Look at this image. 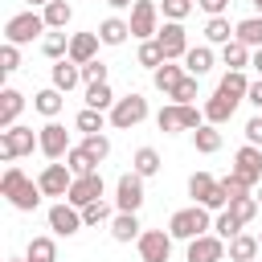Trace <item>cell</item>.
I'll return each instance as SVG.
<instances>
[{
  "instance_id": "cell-35",
  "label": "cell",
  "mask_w": 262,
  "mask_h": 262,
  "mask_svg": "<svg viewBox=\"0 0 262 262\" xmlns=\"http://www.w3.org/2000/svg\"><path fill=\"white\" fill-rule=\"evenodd\" d=\"M217 90H225V94H233V98H246V94H250V78H246V70H225L221 82H217Z\"/></svg>"
},
{
  "instance_id": "cell-20",
  "label": "cell",
  "mask_w": 262,
  "mask_h": 262,
  "mask_svg": "<svg viewBox=\"0 0 262 262\" xmlns=\"http://www.w3.org/2000/svg\"><path fill=\"white\" fill-rule=\"evenodd\" d=\"M139 233H143V225H139V213H115L111 217V237L119 242V246H127V242H139Z\"/></svg>"
},
{
  "instance_id": "cell-21",
  "label": "cell",
  "mask_w": 262,
  "mask_h": 262,
  "mask_svg": "<svg viewBox=\"0 0 262 262\" xmlns=\"http://www.w3.org/2000/svg\"><path fill=\"white\" fill-rule=\"evenodd\" d=\"M184 78H188V70H184V66H176V61H164L160 70H151V82H156V90H160V94H168V98L176 94V86H180Z\"/></svg>"
},
{
  "instance_id": "cell-38",
  "label": "cell",
  "mask_w": 262,
  "mask_h": 262,
  "mask_svg": "<svg viewBox=\"0 0 262 262\" xmlns=\"http://www.w3.org/2000/svg\"><path fill=\"white\" fill-rule=\"evenodd\" d=\"M237 41L250 45V49H262V16L258 12L246 16V20H237Z\"/></svg>"
},
{
  "instance_id": "cell-50",
  "label": "cell",
  "mask_w": 262,
  "mask_h": 262,
  "mask_svg": "<svg viewBox=\"0 0 262 262\" xmlns=\"http://www.w3.org/2000/svg\"><path fill=\"white\" fill-rule=\"evenodd\" d=\"M246 143H258V147H262V115H254V119L246 123Z\"/></svg>"
},
{
  "instance_id": "cell-36",
  "label": "cell",
  "mask_w": 262,
  "mask_h": 262,
  "mask_svg": "<svg viewBox=\"0 0 262 262\" xmlns=\"http://www.w3.org/2000/svg\"><path fill=\"white\" fill-rule=\"evenodd\" d=\"M119 98H115V90H111V82H94V86H86V106H94V111H111Z\"/></svg>"
},
{
  "instance_id": "cell-34",
  "label": "cell",
  "mask_w": 262,
  "mask_h": 262,
  "mask_svg": "<svg viewBox=\"0 0 262 262\" xmlns=\"http://www.w3.org/2000/svg\"><path fill=\"white\" fill-rule=\"evenodd\" d=\"M160 164H164V160H160V151H156V147H139V151L131 156V172H139L143 180H147V176H156V172H160Z\"/></svg>"
},
{
  "instance_id": "cell-56",
  "label": "cell",
  "mask_w": 262,
  "mask_h": 262,
  "mask_svg": "<svg viewBox=\"0 0 262 262\" xmlns=\"http://www.w3.org/2000/svg\"><path fill=\"white\" fill-rule=\"evenodd\" d=\"M250 4H254V12H258V16H262V0H250Z\"/></svg>"
},
{
  "instance_id": "cell-23",
  "label": "cell",
  "mask_w": 262,
  "mask_h": 262,
  "mask_svg": "<svg viewBox=\"0 0 262 262\" xmlns=\"http://www.w3.org/2000/svg\"><path fill=\"white\" fill-rule=\"evenodd\" d=\"M213 45H188V53H184V70L192 74V78H205L209 70H213Z\"/></svg>"
},
{
  "instance_id": "cell-8",
  "label": "cell",
  "mask_w": 262,
  "mask_h": 262,
  "mask_svg": "<svg viewBox=\"0 0 262 262\" xmlns=\"http://www.w3.org/2000/svg\"><path fill=\"white\" fill-rule=\"evenodd\" d=\"M160 33V0H135L131 8V37L151 41Z\"/></svg>"
},
{
  "instance_id": "cell-42",
  "label": "cell",
  "mask_w": 262,
  "mask_h": 262,
  "mask_svg": "<svg viewBox=\"0 0 262 262\" xmlns=\"http://www.w3.org/2000/svg\"><path fill=\"white\" fill-rule=\"evenodd\" d=\"M213 233H217V237H225V242H229V237H233V233H242V221H237V217H233V213H229V209H221V213H217V217H213Z\"/></svg>"
},
{
  "instance_id": "cell-39",
  "label": "cell",
  "mask_w": 262,
  "mask_h": 262,
  "mask_svg": "<svg viewBox=\"0 0 262 262\" xmlns=\"http://www.w3.org/2000/svg\"><path fill=\"white\" fill-rule=\"evenodd\" d=\"M25 262H57V242L53 237H33L25 250Z\"/></svg>"
},
{
  "instance_id": "cell-27",
  "label": "cell",
  "mask_w": 262,
  "mask_h": 262,
  "mask_svg": "<svg viewBox=\"0 0 262 262\" xmlns=\"http://www.w3.org/2000/svg\"><path fill=\"white\" fill-rule=\"evenodd\" d=\"M225 254H229L233 262H250V258L262 254V246H258V237H250V233H233V237L225 242Z\"/></svg>"
},
{
  "instance_id": "cell-1",
  "label": "cell",
  "mask_w": 262,
  "mask_h": 262,
  "mask_svg": "<svg viewBox=\"0 0 262 262\" xmlns=\"http://www.w3.org/2000/svg\"><path fill=\"white\" fill-rule=\"evenodd\" d=\"M0 196H8V205L12 209H20V213H33L37 205H41V184L37 180H29L16 164H8L4 168V176H0Z\"/></svg>"
},
{
  "instance_id": "cell-46",
  "label": "cell",
  "mask_w": 262,
  "mask_h": 262,
  "mask_svg": "<svg viewBox=\"0 0 262 262\" xmlns=\"http://www.w3.org/2000/svg\"><path fill=\"white\" fill-rule=\"evenodd\" d=\"M82 147H86V151H90V156H94L98 164H102V160L111 156V139H106L102 131H98V135H86V139H82Z\"/></svg>"
},
{
  "instance_id": "cell-29",
  "label": "cell",
  "mask_w": 262,
  "mask_h": 262,
  "mask_svg": "<svg viewBox=\"0 0 262 262\" xmlns=\"http://www.w3.org/2000/svg\"><path fill=\"white\" fill-rule=\"evenodd\" d=\"M41 53H45V57H53V61L70 57V37H66V29H49V33L41 37Z\"/></svg>"
},
{
  "instance_id": "cell-4",
  "label": "cell",
  "mask_w": 262,
  "mask_h": 262,
  "mask_svg": "<svg viewBox=\"0 0 262 262\" xmlns=\"http://www.w3.org/2000/svg\"><path fill=\"white\" fill-rule=\"evenodd\" d=\"M33 147H41V131H33V127H8V131H0V160L4 164H16L20 156H29Z\"/></svg>"
},
{
  "instance_id": "cell-7",
  "label": "cell",
  "mask_w": 262,
  "mask_h": 262,
  "mask_svg": "<svg viewBox=\"0 0 262 262\" xmlns=\"http://www.w3.org/2000/svg\"><path fill=\"white\" fill-rule=\"evenodd\" d=\"M41 33H49V25H45V16L33 12V8L8 16V25H4V41H12V45H29V41L41 37Z\"/></svg>"
},
{
  "instance_id": "cell-12",
  "label": "cell",
  "mask_w": 262,
  "mask_h": 262,
  "mask_svg": "<svg viewBox=\"0 0 262 262\" xmlns=\"http://www.w3.org/2000/svg\"><path fill=\"white\" fill-rule=\"evenodd\" d=\"M37 184H41V192H45V196H61V201H66V192H70V184H74V172H70V164L49 160V164L41 168Z\"/></svg>"
},
{
  "instance_id": "cell-11",
  "label": "cell",
  "mask_w": 262,
  "mask_h": 262,
  "mask_svg": "<svg viewBox=\"0 0 262 262\" xmlns=\"http://www.w3.org/2000/svg\"><path fill=\"white\" fill-rule=\"evenodd\" d=\"M156 41H160V49H164V57H168V61H184V53H188L184 20H164V25H160V33H156Z\"/></svg>"
},
{
  "instance_id": "cell-18",
  "label": "cell",
  "mask_w": 262,
  "mask_h": 262,
  "mask_svg": "<svg viewBox=\"0 0 262 262\" xmlns=\"http://www.w3.org/2000/svg\"><path fill=\"white\" fill-rule=\"evenodd\" d=\"M237 102H242V98H233V94H225V90H213V94H209V102L201 106V111H205V123H217V127H221V123H229V119H233V111H237Z\"/></svg>"
},
{
  "instance_id": "cell-51",
  "label": "cell",
  "mask_w": 262,
  "mask_h": 262,
  "mask_svg": "<svg viewBox=\"0 0 262 262\" xmlns=\"http://www.w3.org/2000/svg\"><path fill=\"white\" fill-rule=\"evenodd\" d=\"M196 4H201L209 16H225V12H229V0H196Z\"/></svg>"
},
{
  "instance_id": "cell-52",
  "label": "cell",
  "mask_w": 262,
  "mask_h": 262,
  "mask_svg": "<svg viewBox=\"0 0 262 262\" xmlns=\"http://www.w3.org/2000/svg\"><path fill=\"white\" fill-rule=\"evenodd\" d=\"M246 102H250L254 111H262V78H258V82H250V94H246Z\"/></svg>"
},
{
  "instance_id": "cell-49",
  "label": "cell",
  "mask_w": 262,
  "mask_h": 262,
  "mask_svg": "<svg viewBox=\"0 0 262 262\" xmlns=\"http://www.w3.org/2000/svg\"><path fill=\"white\" fill-rule=\"evenodd\" d=\"M196 82H201V78H192V74H188V78H184V82L176 86L172 102H196Z\"/></svg>"
},
{
  "instance_id": "cell-53",
  "label": "cell",
  "mask_w": 262,
  "mask_h": 262,
  "mask_svg": "<svg viewBox=\"0 0 262 262\" xmlns=\"http://www.w3.org/2000/svg\"><path fill=\"white\" fill-rule=\"evenodd\" d=\"M250 66H254V70H258V78H262V49H254V53H250Z\"/></svg>"
},
{
  "instance_id": "cell-32",
  "label": "cell",
  "mask_w": 262,
  "mask_h": 262,
  "mask_svg": "<svg viewBox=\"0 0 262 262\" xmlns=\"http://www.w3.org/2000/svg\"><path fill=\"white\" fill-rule=\"evenodd\" d=\"M106 123H111V115H106V111H94V106L78 111V119H74V127H78L82 135H98V131H102Z\"/></svg>"
},
{
  "instance_id": "cell-59",
  "label": "cell",
  "mask_w": 262,
  "mask_h": 262,
  "mask_svg": "<svg viewBox=\"0 0 262 262\" xmlns=\"http://www.w3.org/2000/svg\"><path fill=\"white\" fill-rule=\"evenodd\" d=\"M258 246H262V233H258Z\"/></svg>"
},
{
  "instance_id": "cell-33",
  "label": "cell",
  "mask_w": 262,
  "mask_h": 262,
  "mask_svg": "<svg viewBox=\"0 0 262 262\" xmlns=\"http://www.w3.org/2000/svg\"><path fill=\"white\" fill-rule=\"evenodd\" d=\"M66 164H70V172L74 176H86V172H98V160L82 147V143H74L70 151H66Z\"/></svg>"
},
{
  "instance_id": "cell-6",
  "label": "cell",
  "mask_w": 262,
  "mask_h": 262,
  "mask_svg": "<svg viewBox=\"0 0 262 262\" xmlns=\"http://www.w3.org/2000/svg\"><path fill=\"white\" fill-rule=\"evenodd\" d=\"M106 115H111V127H115V131H131V127H139V123L147 119V98H143L139 90H131V94H123Z\"/></svg>"
},
{
  "instance_id": "cell-17",
  "label": "cell",
  "mask_w": 262,
  "mask_h": 262,
  "mask_svg": "<svg viewBox=\"0 0 262 262\" xmlns=\"http://www.w3.org/2000/svg\"><path fill=\"white\" fill-rule=\"evenodd\" d=\"M221 258H225V237L201 233L188 242V262H221Z\"/></svg>"
},
{
  "instance_id": "cell-19",
  "label": "cell",
  "mask_w": 262,
  "mask_h": 262,
  "mask_svg": "<svg viewBox=\"0 0 262 262\" xmlns=\"http://www.w3.org/2000/svg\"><path fill=\"white\" fill-rule=\"evenodd\" d=\"M98 45H102L98 29H94V33H74V37H70V61H78V66L94 61V57H98Z\"/></svg>"
},
{
  "instance_id": "cell-26",
  "label": "cell",
  "mask_w": 262,
  "mask_h": 262,
  "mask_svg": "<svg viewBox=\"0 0 262 262\" xmlns=\"http://www.w3.org/2000/svg\"><path fill=\"white\" fill-rule=\"evenodd\" d=\"M237 37V25H229V16H209L205 20V45H229Z\"/></svg>"
},
{
  "instance_id": "cell-30",
  "label": "cell",
  "mask_w": 262,
  "mask_h": 262,
  "mask_svg": "<svg viewBox=\"0 0 262 262\" xmlns=\"http://www.w3.org/2000/svg\"><path fill=\"white\" fill-rule=\"evenodd\" d=\"M192 143H196V151H201V156L221 151V131H217V123H201V127L192 131Z\"/></svg>"
},
{
  "instance_id": "cell-40",
  "label": "cell",
  "mask_w": 262,
  "mask_h": 262,
  "mask_svg": "<svg viewBox=\"0 0 262 262\" xmlns=\"http://www.w3.org/2000/svg\"><path fill=\"white\" fill-rule=\"evenodd\" d=\"M135 61L143 66V70H160L168 57H164V49H160V41L151 37V41H139V53H135Z\"/></svg>"
},
{
  "instance_id": "cell-22",
  "label": "cell",
  "mask_w": 262,
  "mask_h": 262,
  "mask_svg": "<svg viewBox=\"0 0 262 262\" xmlns=\"http://www.w3.org/2000/svg\"><path fill=\"white\" fill-rule=\"evenodd\" d=\"M20 111H25V94H20V90H12V86H4V90H0V131L16 127Z\"/></svg>"
},
{
  "instance_id": "cell-10",
  "label": "cell",
  "mask_w": 262,
  "mask_h": 262,
  "mask_svg": "<svg viewBox=\"0 0 262 262\" xmlns=\"http://www.w3.org/2000/svg\"><path fill=\"white\" fill-rule=\"evenodd\" d=\"M172 242L176 237L168 229H143L139 242H135L139 246V262H168L172 258Z\"/></svg>"
},
{
  "instance_id": "cell-48",
  "label": "cell",
  "mask_w": 262,
  "mask_h": 262,
  "mask_svg": "<svg viewBox=\"0 0 262 262\" xmlns=\"http://www.w3.org/2000/svg\"><path fill=\"white\" fill-rule=\"evenodd\" d=\"M221 188L229 192V201H233V196H250V184H246V180H242L237 172H229V176H221Z\"/></svg>"
},
{
  "instance_id": "cell-37",
  "label": "cell",
  "mask_w": 262,
  "mask_h": 262,
  "mask_svg": "<svg viewBox=\"0 0 262 262\" xmlns=\"http://www.w3.org/2000/svg\"><path fill=\"white\" fill-rule=\"evenodd\" d=\"M41 16H45V25H49V29H66V25L74 20V8H70L66 0H49V4L41 8Z\"/></svg>"
},
{
  "instance_id": "cell-31",
  "label": "cell",
  "mask_w": 262,
  "mask_h": 262,
  "mask_svg": "<svg viewBox=\"0 0 262 262\" xmlns=\"http://www.w3.org/2000/svg\"><path fill=\"white\" fill-rule=\"evenodd\" d=\"M250 53H254V49L242 45L237 37H233L229 45H221V61H225V70H246V66H250Z\"/></svg>"
},
{
  "instance_id": "cell-24",
  "label": "cell",
  "mask_w": 262,
  "mask_h": 262,
  "mask_svg": "<svg viewBox=\"0 0 262 262\" xmlns=\"http://www.w3.org/2000/svg\"><path fill=\"white\" fill-rule=\"evenodd\" d=\"M49 78H53V86H57L61 94H70V90L82 82V66L70 61V57H61V61H53V74H49Z\"/></svg>"
},
{
  "instance_id": "cell-41",
  "label": "cell",
  "mask_w": 262,
  "mask_h": 262,
  "mask_svg": "<svg viewBox=\"0 0 262 262\" xmlns=\"http://www.w3.org/2000/svg\"><path fill=\"white\" fill-rule=\"evenodd\" d=\"M258 209H262V205H258V196H254V192H250V196H233V201H229V213H233L242 225H250V221L258 217Z\"/></svg>"
},
{
  "instance_id": "cell-16",
  "label": "cell",
  "mask_w": 262,
  "mask_h": 262,
  "mask_svg": "<svg viewBox=\"0 0 262 262\" xmlns=\"http://www.w3.org/2000/svg\"><path fill=\"white\" fill-rule=\"evenodd\" d=\"M66 201H70V205H78V209H86V205H94V201H102V176H98V172H86V176H74V184H70V192H66Z\"/></svg>"
},
{
  "instance_id": "cell-13",
  "label": "cell",
  "mask_w": 262,
  "mask_h": 262,
  "mask_svg": "<svg viewBox=\"0 0 262 262\" xmlns=\"http://www.w3.org/2000/svg\"><path fill=\"white\" fill-rule=\"evenodd\" d=\"M70 147H74V143H70V131H66L57 119H49V123L41 127V147H37V151H41L45 160H66Z\"/></svg>"
},
{
  "instance_id": "cell-43",
  "label": "cell",
  "mask_w": 262,
  "mask_h": 262,
  "mask_svg": "<svg viewBox=\"0 0 262 262\" xmlns=\"http://www.w3.org/2000/svg\"><path fill=\"white\" fill-rule=\"evenodd\" d=\"M192 4H196V0H160V16H164V20H184V16L192 12Z\"/></svg>"
},
{
  "instance_id": "cell-47",
  "label": "cell",
  "mask_w": 262,
  "mask_h": 262,
  "mask_svg": "<svg viewBox=\"0 0 262 262\" xmlns=\"http://www.w3.org/2000/svg\"><path fill=\"white\" fill-rule=\"evenodd\" d=\"M106 78H111V70H106V66L98 61V57L82 66V82H86V86H94V82H106Z\"/></svg>"
},
{
  "instance_id": "cell-58",
  "label": "cell",
  "mask_w": 262,
  "mask_h": 262,
  "mask_svg": "<svg viewBox=\"0 0 262 262\" xmlns=\"http://www.w3.org/2000/svg\"><path fill=\"white\" fill-rule=\"evenodd\" d=\"M8 262H25V258H8Z\"/></svg>"
},
{
  "instance_id": "cell-2",
  "label": "cell",
  "mask_w": 262,
  "mask_h": 262,
  "mask_svg": "<svg viewBox=\"0 0 262 262\" xmlns=\"http://www.w3.org/2000/svg\"><path fill=\"white\" fill-rule=\"evenodd\" d=\"M213 229V209H205V205H188V209H176L172 217H168V233L176 237V242H192V237H201V233H209Z\"/></svg>"
},
{
  "instance_id": "cell-5",
  "label": "cell",
  "mask_w": 262,
  "mask_h": 262,
  "mask_svg": "<svg viewBox=\"0 0 262 262\" xmlns=\"http://www.w3.org/2000/svg\"><path fill=\"white\" fill-rule=\"evenodd\" d=\"M188 196H192L196 205L213 209V213L229 209V192H225V188H221V180H213L209 172H192V176H188Z\"/></svg>"
},
{
  "instance_id": "cell-54",
  "label": "cell",
  "mask_w": 262,
  "mask_h": 262,
  "mask_svg": "<svg viewBox=\"0 0 262 262\" xmlns=\"http://www.w3.org/2000/svg\"><path fill=\"white\" fill-rule=\"evenodd\" d=\"M111 8H135V0H106Z\"/></svg>"
},
{
  "instance_id": "cell-55",
  "label": "cell",
  "mask_w": 262,
  "mask_h": 262,
  "mask_svg": "<svg viewBox=\"0 0 262 262\" xmlns=\"http://www.w3.org/2000/svg\"><path fill=\"white\" fill-rule=\"evenodd\" d=\"M45 4H49V0H29V8H45Z\"/></svg>"
},
{
  "instance_id": "cell-15",
  "label": "cell",
  "mask_w": 262,
  "mask_h": 262,
  "mask_svg": "<svg viewBox=\"0 0 262 262\" xmlns=\"http://www.w3.org/2000/svg\"><path fill=\"white\" fill-rule=\"evenodd\" d=\"M233 172H237L250 188L262 184V147H258V143H242L237 156H233Z\"/></svg>"
},
{
  "instance_id": "cell-57",
  "label": "cell",
  "mask_w": 262,
  "mask_h": 262,
  "mask_svg": "<svg viewBox=\"0 0 262 262\" xmlns=\"http://www.w3.org/2000/svg\"><path fill=\"white\" fill-rule=\"evenodd\" d=\"M254 196H258V205H262V184H258V192H254Z\"/></svg>"
},
{
  "instance_id": "cell-9",
  "label": "cell",
  "mask_w": 262,
  "mask_h": 262,
  "mask_svg": "<svg viewBox=\"0 0 262 262\" xmlns=\"http://www.w3.org/2000/svg\"><path fill=\"white\" fill-rule=\"evenodd\" d=\"M143 176L139 172H123L119 176V184H115V209H123V213H139L143 209Z\"/></svg>"
},
{
  "instance_id": "cell-3",
  "label": "cell",
  "mask_w": 262,
  "mask_h": 262,
  "mask_svg": "<svg viewBox=\"0 0 262 262\" xmlns=\"http://www.w3.org/2000/svg\"><path fill=\"white\" fill-rule=\"evenodd\" d=\"M201 123H205V111H196L192 102H168V106H160V115H156V127H160L164 135L196 131Z\"/></svg>"
},
{
  "instance_id": "cell-45",
  "label": "cell",
  "mask_w": 262,
  "mask_h": 262,
  "mask_svg": "<svg viewBox=\"0 0 262 262\" xmlns=\"http://www.w3.org/2000/svg\"><path fill=\"white\" fill-rule=\"evenodd\" d=\"M111 217H115V209H111L106 201H94V205L82 209V221H86V225H102V221H111Z\"/></svg>"
},
{
  "instance_id": "cell-44",
  "label": "cell",
  "mask_w": 262,
  "mask_h": 262,
  "mask_svg": "<svg viewBox=\"0 0 262 262\" xmlns=\"http://www.w3.org/2000/svg\"><path fill=\"white\" fill-rule=\"evenodd\" d=\"M16 70H20V45L4 41L0 45V74H16Z\"/></svg>"
},
{
  "instance_id": "cell-14",
  "label": "cell",
  "mask_w": 262,
  "mask_h": 262,
  "mask_svg": "<svg viewBox=\"0 0 262 262\" xmlns=\"http://www.w3.org/2000/svg\"><path fill=\"white\" fill-rule=\"evenodd\" d=\"M82 225H86V221H82V209H78V205H70V201H57V205L49 209V229H53L57 237H74Z\"/></svg>"
},
{
  "instance_id": "cell-25",
  "label": "cell",
  "mask_w": 262,
  "mask_h": 262,
  "mask_svg": "<svg viewBox=\"0 0 262 262\" xmlns=\"http://www.w3.org/2000/svg\"><path fill=\"white\" fill-rule=\"evenodd\" d=\"M61 106H66V94H61L57 86H45V90H37V94H33V111H37V115H45V119H57V115H61Z\"/></svg>"
},
{
  "instance_id": "cell-60",
  "label": "cell",
  "mask_w": 262,
  "mask_h": 262,
  "mask_svg": "<svg viewBox=\"0 0 262 262\" xmlns=\"http://www.w3.org/2000/svg\"><path fill=\"white\" fill-rule=\"evenodd\" d=\"M250 262H258V258H250Z\"/></svg>"
},
{
  "instance_id": "cell-28",
  "label": "cell",
  "mask_w": 262,
  "mask_h": 262,
  "mask_svg": "<svg viewBox=\"0 0 262 262\" xmlns=\"http://www.w3.org/2000/svg\"><path fill=\"white\" fill-rule=\"evenodd\" d=\"M98 37H102V45H123V41L131 37V20H123V16H106V20L98 25Z\"/></svg>"
}]
</instances>
